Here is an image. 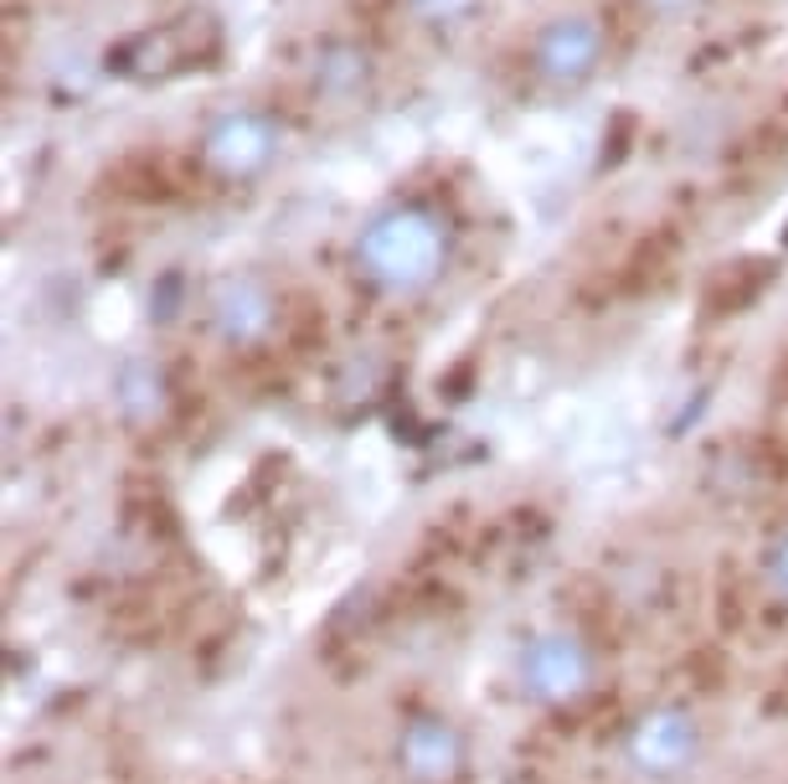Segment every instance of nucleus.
<instances>
[{"mask_svg":"<svg viewBox=\"0 0 788 784\" xmlns=\"http://www.w3.org/2000/svg\"><path fill=\"white\" fill-rule=\"evenodd\" d=\"M650 11L660 16V21H681V16H691V11H701L706 0H644Z\"/></svg>","mask_w":788,"mask_h":784,"instance_id":"obj_7","label":"nucleus"},{"mask_svg":"<svg viewBox=\"0 0 788 784\" xmlns=\"http://www.w3.org/2000/svg\"><path fill=\"white\" fill-rule=\"evenodd\" d=\"M366 78H372V58H366L361 47L335 42L314 58V83H320V93H330V99H356V93L366 89Z\"/></svg>","mask_w":788,"mask_h":784,"instance_id":"obj_5","label":"nucleus"},{"mask_svg":"<svg viewBox=\"0 0 788 784\" xmlns=\"http://www.w3.org/2000/svg\"><path fill=\"white\" fill-rule=\"evenodd\" d=\"M413 6V16H423L428 27H459V21H469V16L479 11V0H407Z\"/></svg>","mask_w":788,"mask_h":784,"instance_id":"obj_6","label":"nucleus"},{"mask_svg":"<svg viewBox=\"0 0 788 784\" xmlns=\"http://www.w3.org/2000/svg\"><path fill=\"white\" fill-rule=\"evenodd\" d=\"M283 151V130L263 109H222L201 130V166L232 186L263 182Z\"/></svg>","mask_w":788,"mask_h":784,"instance_id":"obj_2","label":"nucleus"},{"mask_svg":"<svg viewBox=\"0 0 788 784\" xmlns=\"http://www.w3.org/2000/svg\"><path fill=\"white\" fill-rule=\"evenodd\" d=\"M603 47H609V37L598 27V16L588 11L551 16L531 37V68L551 89H578L603 68Z\"/></svg>","mask_w":788,"mask_h":784,"instance_id":"obj_3","label":"nucleus"},{"mask_svg":"<svg viewBox=\"0 0 788 784\" xmlns=\"http://www.w3.org/2000/svg\"><path fill=\"white\" fill-rule=\"evenodd\" d=\"M211 316L222 326V336L232 341H253V336L268 331V316H273V305H268V289L248 274H232L222 285L211 289Z\"/></svg>","mask_w":788,"mask_h":784,"instance_id":"obj_4","label":"nucleus"},{"mask_svg":"<svg viewBox=\"0 0 788 784\" xmlns=\"http://www.w3.org/2000/svg\"><path fill=\"white\" fill-rule=\"evenodd\" d=\"M448 264V227L428 207L397 202L356 233V269L387 295L428 289Z\"/></svg>","mask_w":788,"mask_h":784,"instance_id":"obj_1","label":"nucleus"}]
</instances>
